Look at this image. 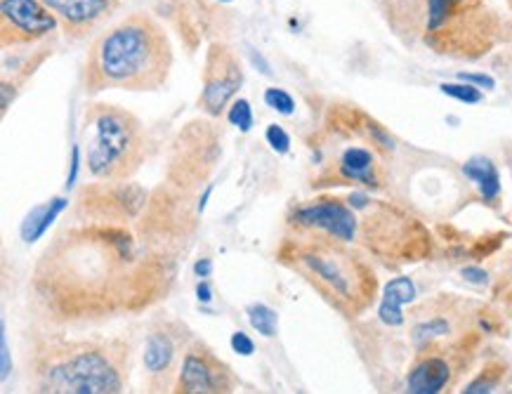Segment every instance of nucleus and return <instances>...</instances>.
Returning <instances> with one entry per match:
<instances>
[{
	"mask_svg": "<svg viewBox=\"0 0 512 394\" xmlns=\"http://www.w3.org/2000/svg\"><path fill=\"white\" fill-rule=\"evenodd\" d=\"M347 203L354 210L364 208L366 218L361 227V241L383 258L420 260L430 248V236L416 220L406 218L390 206H376L369 196L352 194Z\"/></svg>",
	"mask_w": 512,
	"mask_h": 394,
	"instance_id": "obj_7",
	"label": "nucleus"
},
{
	"mask_svg": "<svg viewBox=\"0 0 512 394\" xmlns=\"http://www.w3.org/2000/svg\"><path fill=\"white\" fill-rule=\"evenodd\" d=\"M288 229H312V232L331 234L352 244L359 229V218L347 201L321 196L317 201L295 206L288 215Z\"/></svg>",
	"mask_w": 512,
	"mask_h": 394,
	"instance_id": "obj_13",
	"label": "nucleus"
},
{
	"mask_svg": "<svg viewBox=\"0 0 512 394\" xmlns=\"http://www.w3.org/2000/svg\"><path fill=\"white\" fill-rule=\"evenodd\" d=\"M244 83V69H241L236 52L225 43H210L203 62V85L199 107L208 116L225 114V109L234 102Z\"/></svg>",
	"mask_w": 512,
	"mask_h": 394,
	"instance_id": "obj_10",
	"label": "nucleus"
},
{
	"mask_svg": "<svg viewBox=\"0 0 512 394\" xmlns=\"http://www.w3.org/2000/svg\"><path fill=\"white\" fill-rule=\"evenodd\" d=\"M147 192L130 182H104V185L83 187L78 194V215L97 218L88 222H109L123 225V220H135L144 208Z\"/></svg>",
	"mask_w": 512,
	"mask_h": 394,
	"instance_id": "obj_12",
	"label": "nucleus"
},
{
	"mask_svg": "<svg viewBox=\"0 0 512 394\" xmlns=\"http://www.w3.org/2000/svg\"><path fill=\"white\" fill-rule=\"evenodd\" d=\"M196 274H199V277H208V274H210V260L199 262V265H196Z\"/></svg>",
	"mask_w": 512,
	"mask_h": 394,
	"instance_id": "obj_29",
	"label": "nucleus"
},
{
	"mask_svg": "<svg viewBox=\"0 0 512 394\" xmlns=\"http://www.w3.org/2000/svg\"><path fill=\"white\" fill-rule=\"evenodd\" d=\"M451 331V324L442 317H435V319H428L423 321V324H418L413 328V343L416 345H425L430 343V340H435L439 336H446V333Z\"/></svg>",
	"mask_w": 512,
	"mask_h": 394,
	"instance_id": "obj_21",
	"label": "nucleus"
},
{
	"mask_svg": "<svg viewBox=\"0 0 512 394\" xmlns=\"http://www.w3.org/2000/svg\"><path fill=\"white\" fill-rule=\"evenodd\" d=\"M196 293H199V300H203V302H208V300H210V291H208V286H206V284H201V286H199V291H196Z\"/></svg>",
	"mask_w": 512,
	"mask_h": 394,
	"instance_id": "obj_30",
	"label": "nucleus"
},
{
	"mask_svg": "<svg viewBox=\"0 0 512 394\" xmlns=\"http://www.w3.org/2000/svg\"><path fill=\"white\" fill-rule=\"evenodd\" d=\"M378 5L392 34L435 55L479 59L501 36V17L489 0H378Z\"/></svg>",
	"mask_w": 512,
	"mask_h": 394,
	"instance_id": "obj_3",
	"label": "nucleus"
},
{
	"mask_svg": "<svg viewBox=\"0 0 512 394\" xmlns=\"http://www.w3.org/2000/svg\"><path fill=\"white\" fill-rule=\"evenodd\" d=\"M64 208H67V201H64V199H52L50 203H43V206H38L34 213L26 218L24 227H22L24 241H29V244H31V241H36L38 236L45 234V229L50 227L52 218H57V215L62 213Z\"/></svg>",
	"mask_w": 512,
	"mask_h": 394,
	"instance_id": "obj_19",
	"label": "nucleus"
},
{
	"mask_svg": "<svg viewBox=\"0 0 512 394\" xmlns=\"http://www.w3.org/2000/svg\"><path fill=\"white\" fill-rule=\"evenodd\" d=\"M465 277L468 279H472V281H479V284H482V281H487V274L484 272H479V269H465Z\"/></svg>",
	"mask_w": 512,
	"mask_h": 394,
	"instance_id": "obj_28",
	"label": "nucleus"
},
{
	"mask_svg": "<svg viewBox=\"0 0 512 394\" xmlns=\"http://www.w3.org/2000/svg\"><path fill=\"white\" fill-rule=\"evenodd\" d=\"M465 177H470L472 182L479 187V192L487 201H496L498 194H501V177H498V170L494 163L484 156H475L463 166Z\"/></svg>",
	"mask_w": 512,
	"mask_h": 394,
	"instance_id": "obj_18",
	"label": "nucleus"
},
{
	"mask_svg": "<svg viewBox=\"0 0 512 394\" xmlns=\"http://www.w3.org/2000/svg\"><path fill=\"white\" fill-rule=\"evenodd\" d=\"M189 340H192V333L180 321L166 319L149 331L147 340H144L142 364L152 390H173Z\"/></svg>",
	"mask_w": 512,
	"mask_h": 394,
	"instance_id": "obj_8",
	"label": "nucleus"
},
{
	"mask_svg": "<svg viewBox=\"0 0 512 394\" xmlns=\"http://www.w3.org/2000/svg\"><path fill=\"white\" fill-rule=\"evenodd\" d=\"M345 244L324 232L288 229L277 248V260L345 317H359L376 298L378 279L369 262Z\"/></svg>",
	"mask_w": 512,
	"mask_h": 394,
	"instance_id": "obj_5",
	"label": "nucleus"
},
{
	"mask_svg": "<svg viewBox=\"0 0 512 394\" xmlns=\"http://www.w3.org/2000/svg\"><path fill=\"white\" fill-rule=\"evenodd\" d=\"M177 260L126 225L81 222L52 236L29 279L31 300L52 326H95L133 317L168 298Z\"/></svg>",
	"mask_w": 512,
	"mask_h": 394,
	"instance_id": "obj_1",
	"label": "nucleus"
},
{
	"mask_svg": "<svg viewBox=\"0 0 512 394\" xmlns=\"http://www.w3.org/2000/svg\"><path fill=\"white\" fill-rule=\"evenodd\" d=\"M229 123L236 128H241L244 133H248L253 126V111H251V104H248L246 100H234L232 102V109H229Z\"/></svg>",
	"mask_w": 512,
	"mask_h": 394,
	"instance_id": "obj_23",
	"label": "nucleus"
},
{
	"mask_svg": "<svg viewBox=\"0 0 512 394\" xmlns=\"http://www.w3.org/2000/svg\"><path fill=\"white\" fill-rule=\"evenodd\" d=\"M29 383L50 394H116L130 378V343L121 338H38L29 350Z\"/></svg>",
	"mask_w": 512,
	"mask_h": 394,
	"instance_id": "obj_4",
	"label": "nucleus"
},
{
	"mask_svg": "<svg viewBox=\"0 0 512 394\" xmlns=\"http://www.w3.org/2000/svg\"><path fill=\"white\" fill-rule=\"evenodd\" d=\"M232 347H234V352L244 354V357H251V354L255 352V345H253V340L248 338L246 333H241V331H236L234 336H232Z\"/></svg>",
	"mask_w": 512,
	"mask_h": 394,
	"instance_id": "obj_26",
	"label": "nucleus"
},
{
	"mask_svg": "<svg viewBox=\"0 0 512 394\" xmlns=\"http://www.w3.org/2000/svg\"><path fill=\"white\" fill-rule=\"evenodd\" d=\"M451 380V364L442 357H425L413 366L406 378V390L411 394H437Z\"/></svg>",
	"mask_w": 512,
	"mask_h": 394,
	"instance_id": "obj_16",
	"label": "nucleus"
},
{
	"mask_svg": "<svg viewBox=\"0 0 512 394\" xmlns=\"http://www.w3.org/2000/svg\"><path fill=\"white\" fill-rule=\"evenodd\" d=\"M333 180H340L338 185L357 182V185L364 187H380L376 156L364 147H347L336 163V175H333Z\"/></svg>",
	"mask_w": 512,
	"mask_h": 394,
	"instance_id": "obj_15",
	"label": "nucleus"
},
{
	"mask_svg": "<svg viewBox=\"0 0 512 394\" xmlns=\"http://www.w3.org/2000/svg\"><path fill=\"white\" fill-rule=\"evenodd\" d=\"M416 298V286L409 277H397L385 286L383 302H380L378 317L385 326H402L404 324V312L402 307L406 302Z\"/></svg>",
	"mask_w": 512,
	"mask_h": 394,
	"instance_id": "obj_17",
	"label": "nucleus"
},
{
	"mask_svg": "<svg viewBox=\"0 0 512 394\" xmlns=\"http://www.w3.org/2000/svg\"><path fill=\"white\" fill-rule=\"evenodd\" d=\"M173 64L166 26L147 12H133L93 38L81 69V88L90 97L107 90L159 93Z\"/></svg>",
	"mask_w": 512,
	"mask_h": 394,
	"instance_id": "obj_2",
	"label": "nucleus"
},
{
	"mask_svg": "<svg viewBox=\"0 0 512 394\" xmlns=\"http://www.w3.org/2000/svg\"><path fill=\"white\" fill-rule=\"evenodd\" d=\"M248 319L253 328L265 338L277 336V312L269 310L267 305H251L248 307Z\"/></svg>",
	"mask_w": 512,
	"mask_h": 394,
	"instance_id": "obj_20",
	"label": "nucleus"
},
{
	"mask_svg": "<svg viewBox=\"0 0 512 394\" xmlns=\"http://www.w3.org/2000/svg\"><path fill=\"white\" fill-rule=\"evenodd\" d=\"M85 166L102 182H128L147 161V135L133 111L118 104H90L83 121Z\"/></svg>",
	"mask_w": 512,
	"mask_h": 394,
	"instance_id": "obj_6",
	"label": "nucleus"
},
{
	"mask_svg": "<svg viewBox=\"0 0 512 394\" xmlns=\"http://www.w3.org/2000/svg\"><path fill=\"white\" fill-rule=\"evenodd\" d=\"M265 102H267V107L277 109L279 114L291 116L293 111H295V102H293V97L288 95L286 90H281V88H269L267 93H265Z\"/></svg>",
	"mask_w": 512,
	"mask_h": 394,
	"instance_id": "obj_24",
	"label": "nucleus"
},
{
	"mask_svg": "<svg viewBox=\"0 0 512 394\" xmlns=\"http://www.w3.org/2000/svg\"><path fill=\"white\" fill-rule=\"evenodd\" d=\"M505 3H508V8L512 10V0H505Z\"/></svg>",
	"mask_w": 512,
	"mask_h": 394,
	"instance_id": "obj_31",
	"label": "nucleus"
},
{
	"mask_svg": "<svg viewBox=\"0 0 512 394\" xmlns=\"http://www.w3.org/2000/svg\"><path fill=\"white\" fill-rule=\"evenodd\" d=\"M220 3H227V0H220Z\"/></svg>",
	"mask_w": 512,
	"mask_h": 394,
	"instance_id": "obj_32",
	"label": "nucleus"
},
{
	"mask_svg": "<svg viewBox=\"0 0 512 394\" xmlns=\"http://www.w3.org/2000/svg\"><path fill=\"white\" fill-rule=\"evenodd\" d=\"M458 78H461V81H465V83L479 85V88H494V78L487 76V74H461Z\"/></svg>",
	"mask_w": 512,
	"mask_h": 394,
	"instance_id": "obj_27",
	"label": "nucleus"
},
{
	"mask_svg": "<svg viewBox=\"0 0 512 394\" xmlns=\"http://www.w3.org/2000/svg\"><path fill=\"white\" fill-rule=\"evenodd\" d=\"M239 378L227 361L201 340H192L180 361L173 392L180 394H229L236 390Z\"/></svg>",
	"mask_w": 512,
	"mask_h": 394,
	"instance_id": "obj_9",
	"label": "nucleus"
},
{
	"mask_svg": "<svg viewBox=\"0 0 512 394\" xmlns=\"http://www.w3.org/2000/svg\"><path fill=\"white\" fill-rule=\"evenodd\" d=\"M444 95L454 97V100H461L465 104H479L484 100V95L479 93L472 83H442L439 85Z\"/></svg>",
	"mask_w": 512,
	"mask_h": 394,
	"instance_id": "obj_22",
	"label": "nucleus"
},
{
	"mask_svg": "<svg viewBox=\"0 0 512 394\" xmlns=\"http://www.w3.org/2000/svg\"><path fill=\"white\" fill-rule=\"evenodd\" d=\"M59 29L57 17L43 0H0V45L3 50L29 48Z\"/></svg>",
	"mask_w": 512,
	"mask_h": 394,
	"instance_id": "obj_11",
	"label": "nucleus"
},
{
	"mask_svg": "<svg viewBox=\"0 0 512 394\" xmlns=\"http://www.w3.org/2000/svg\"><path fill=\"white\" fill-rule=\"evenodd\" d=\"M265 135H267V142L272 144V149L277 151V154H286V151L291 149V137L286 135V130L281 126H269Z\"/></svg>",
	"mask_w": 512,
	"mask_h": 394,
	"instance_id": "obj_25",
	"label": "nucleus"
},
{
	"mask_svg": "<svg viewBox=\"0 0 512 394\" xmlns=\"http://www.w3.org/2000/svg\"><path fill=\"white\" fill-rule=\"evenodd\" d=\"M69 41H85L104 29L123 0H43Z\"/></svg>",
	"mask_w": 512,
	"mask_h": 394,
	"instance_id": "obj_14",
	"label": "nucleus"
}]
</instances>
